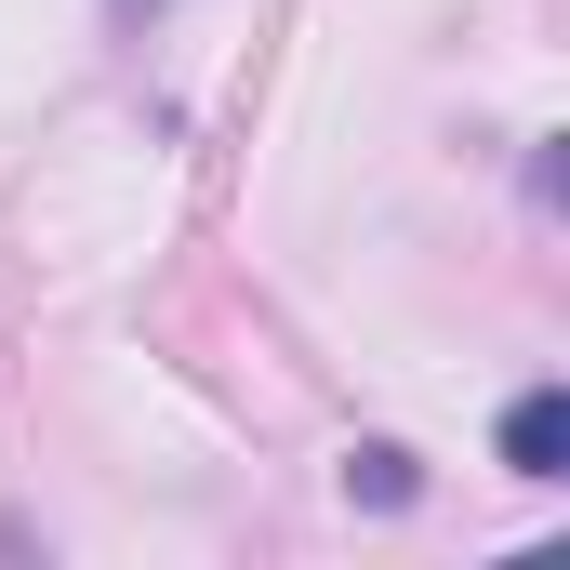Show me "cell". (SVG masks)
I'll return each instance as SVG.
<instances>
[{"mask_svg": "<svg viewBox=\"0 0 570 570\" xmlns=\"http://www.w3.org/2000/svg\"><path fill=\"white\" fill-rule=\"evenodd\" d=\"M107 13H120V27H146V13H173V0H107Z\"/></svg>", "mask_w": 570, "mask_h": 570, "instance_id": "3957f363", "label": "cell"}, {"mask_svg": "<svg viewBox=\"0 0 570 570\" xmlns=\"http://www.w3.org/2000/svg\"><path fill=\"white\" fill-rule=\"evenodd\" d=\"M345 491H358V504H412V451H385V438H372V451L345 464Z\"/></svg>", "mask_w": 570, "mask_h": 570, "instance_id": "7a4b0ae2", "label": "cell"}, {"mask_svg": "<svg viewBox=\"0 0 570 570\" xmlns=\"http://www.w3.org/2000/svg\"><path fill=\"white\" fill-rule=\"evenodd\" d=\"M504 464H518V478H570V399L558 385H531V399L504 412Z\"/></svg>", "mask_w": 570, "mask_h": 570, "instance_id": "6da1fadb", "label": "cell"}]
</instances>
